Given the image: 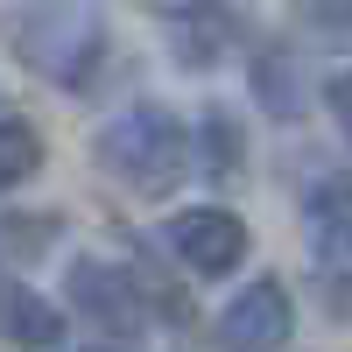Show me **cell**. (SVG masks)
I'll return each instance as SVG.
<instances>
[{
	"instance_id": "3957f363",
	"label": "cell",
	"mask_w": 352,
	"mask_h": 352,
	"mask_svg": "<svg viewBox=\"0 0 352 352\" xmlns=\"http://www.w3.org/2000/svg\"><path fill=\"white\" fill-rule=\"evenodd\" d=\"M212 338H219V352H289V338H296V303H289L282 275H254L247 289H232Z\"/></svg>"
},
{
	"instance_id": "7a4b0ae2",
	"label": "cell",
	"mask_w": 352,
	"mask_h": 352,
	"mask_svg": "<svg viewBox=\"0 0 352 352\" xmlns=\"http://www.w3.org/2000/svg\"><path fill=\"white\" fill-rule=\"evenodd\" d=\"M8 36L14 56L56 92H92L106 71V21L92 0H28Z\"/></svg>"
},
{
	"instance_id": "5b68a950",
	"label": "cell",
	"mask_w": 352,
	"mask_h": 352,
	"mask_svg": "<svg viewBox=\"0 0 352 352\" xmlns=\"http://www.w3.org/2000/svg\"><path fill=\"white\" fill-rule=\"evenodd\" d=\"M71 310L92 317L106 331H134L148 317V296H141V275L120 268V261H71Z\"/></svg>"
},
{
	"instance_id": "52a82bcc",
	"label": "cell",
	"mask_w": 352,
	"mask_h": 352,
	"mask_svg": "<svg viewBox=\"0 0 352 352\" xmlns=\"http://www.w3.org/2000/svg\"><path fill=\"white\" fill-rule=\"evenodd\" d=\"M36 169H43V134L28 120H14V113H0V190L28 184Z\"/></svg>"
},
{
	"instance_id": "8992f818",
	"label": "cell",
	"mask_w": 352,
	"mask_h": 352,
	"mask_svg": "<svg viewBox=\"0 0 352 352\" xmlns=\"http://www.w3.org/2000/svg\"><path fill=\"white\" fill-rule=\"evenodd\" d=\"M0 338H8L14 352H56V338H64V310H56L36 282L0 275Z\"/></svg>"
},
{
	"instance_id": "6da1fadb",
	"label": "cell",
	"mask_w": 352,
	"mask_h": 352,
	"mask_svg": "<svg viewBox=\"0 0 352 352\" xmlns=\"http://www.w3.org/2000/svg\"><path fill=\"white\" fill-rule=\"evenodd\" d=\"M92 155H99V169H106L120 190L162 197V190L184 184V169L197 162V134L176 120L162 99H134V106H120V113L99 127Z\"/></svg>"
},
{
	"instance_id": "ba28073f",
	"label": "cell",
	"mask_w": 352,
	"mask_h": 352,
	"mask_svg": "<svg viewBox=\"0 0 352 352\" xmlns=\"http://www.w3.org/2000/svg\"><path fill=\"white\" fill-rule=\"evenodd\" d=\"M324 106H331V120H338V134L352 141V71H338V78L324 85Z\"/></svg>"
},
{
	"instance_id": "9c48e42d",
	"label": "cell",
	"mask_w": 352,
	"mask_h": 352,
	"mask_svg": "<svg viewBox=\"0 0 352 352\" xmlns=\"http://www.w3.org/2000/svg\"><path fill=\"white\" fill-rule=\"evenodd\" d=\"M78 352H106V345H78Z\"/></svg>"
},
{
	"instance_id": "277c9868",
	"label": "cell",
	"mask_w": 352,
	"mask_h": 352,
	"mask_svg": "<svg viewBox=\"0 0 352 352\" xmlns=\"http://www.w3.org/2000/svg\"><path fill=\"white\" fill-rule=\"evenodd\" d=\"M162 232H169V254L184 261L190 275H232L247 261V219L226 212V204H190V212H176Z\"/></svg>"
}]
</instances>
